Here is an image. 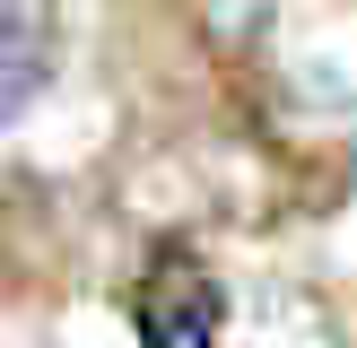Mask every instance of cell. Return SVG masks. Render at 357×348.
<instances>
[{
	"label": "cell",
	"mask_w": 357,
	"mask_h": 348,
	"mask_svg": "<svg viewBox=\"0 0 357 348\" xmlns=\"http://www.w3.org/2000/svg\"><path fill=\"white\" fill-rule=\"evenodd\" d=\"M139 340L149 348H209L218 340V287L192 253H157L149 287H139Z\"/></svg>",
	"instance_id": "cell-1"
},
{
	"label": "cell",
	"mask_w": 357,
	"mask_h": 348,
	"mask_svg": "<svg viewBox=\"0 0 357 348\" xmlns=\"http://www.w3.org/2000/svg\"><path fill=\"white\" fill-rule=\"evenodd\" d=\"M52 70V17L44 9H0V122L44 87Z\"/></svg>",
	"instance_id": "cell-2"
}]
</instances>
